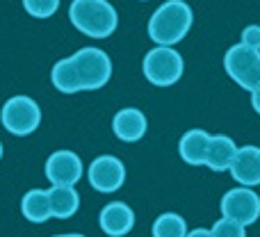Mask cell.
Instances as JSON below:
<instances>
[{"label":"cell","mask_w":260,"mask_h":237,"mask_svg":"<svg viewBox=\"0 0 260 237\" xmlns=\"http://www.w3.org/2000/svg\"><path fill=\"white\" fill-rule=\"evenodd\" d=\"M112 78V59L101 48L87 46L67 59H59L50 71L55 89L62 94H78V91H96L105 87Z\"/></svg>","instance_id":"cell-1"},{"label":"cell","mask_w":260,"mask_h":237,"mask_svg":"<svg viewBox=\"0 0 260 237\" xmlns=\"http://www.w3.org/2000/svg\"><path fill=\"white\" fill-rule=\"evenodd\" d=\"M194 23V12L185 0H167L148 21V37L157 46H176L187 37Z\"/></svg>","instance_id":"cell-2"},{"label":"cell","mask_w":260,"mask_h":237,"mask_svg":"<svg viewBox=\"0 0 260 237\" xmlns=\"http://www.w3.org/2000/svg\"><path fill=\"white\" fill-rule=\"evenodd\" d=\"M69 21L82 35L105 39L117 30L119 14L108 0H73L69 7Z\"/></svg>","instance_id":"cell-3"},{"label":"cell","mask_w":260,"mask_h":237,"mask_svg":"<svg viewBox=\"0 0 260 237\" xmlns=\"http://www.w3.org/2000/svg\"><path fill=\"white\" fill-rule=\"evenodd\" d=\"M142 71L151 85L171 87L180 80V76L185 71V64L176 48H171V46H155L144 57Z\"/></svg>","instance_id":"cell-4"},{"label":"cell","mask_w":260,"mask_h":237,"mask_svg":"<svg viewBox=\"0 0 260 237\" xmlns=\"http://www.w3.org/2000/svg\"><path fill=\"white\" fill-rule=\"evenodd\" d=\"M224 69L233 82H238L242 89L253 91L260 87V50L251 48L247 44H235L226 50L224 55Z\"/></svg>","instance_id":"cell-5"},{"label":"cell","mask_w":260,"mask_h":237,"mask_svg":"<svg viewBox=\"0 0 260 237\" xmlns=\"http://www.w3.org/2000/svg\"><path fill=\"white\" fill-rule=\"evenodd\" d=\"M0 121L7 132L16 137H27L41 123V110L30 96H14L0 110Z\"/></svg>","instance_id":"cell-6"},{"label":"cell","mask_w":260,"mask_h":237,"mask_svg":"<svg viewBox=\"0 0 260 237\" xmlns=\"http://www.w3.org/2000/svg\"><path fill=\"white\" fill-rule=\"evenodd\" d=\"M221 215L247 228L260 219V196L251 187L231 189L221 198Z\"/></svg>","instance_id":"cell-7"},{"label":"cell","mask_w":260,"mask_h":237,"mask_svg":"<svg viewBox=\"0 0 260 237\" xmlns=\"http://www.w3.org/2000/svg\"><path fill=\"white\" fill-rule=\"evenodd\" d=\"M87 178H89V185L96 192L112 194L119 192L126 183V166L114 155H101L89 164Z\"/></svg>","instance_id":"cell-8"},{"label":"cell","mask_w":260,"mask_h":237,"mask_svg":"<svg viewBox=\"0 0 260 237\" xmlns=\"http://www.w3.org/2000/svg\"><path fill=\"white\" fill-rule=\"evenodd\" d=\"M82 160L73 151H55L46 162V178L53 185L73 187L82 178Z\"/></svg>","instance_id":"cell-9"},{"label":"cell","mask_w":260,"mask_h":237,"mask_svg":"<svg viewBox=\"0 0 260 237\" xmlns=\"http://www.w3.org/2000/svg\"><path fill=\"white\" fill-rule=\"evenodd\" d=\"M231 176L244 187H258L260 185V146H242L235 153L231 164Z\"/></svg>","instance_id":"cell-10"},{"label":"cell","mask_w":260,"mask_h":237,"mask_svg":"<svg viewBox=\"0 0 260 237\" xmlns=\"http://www.w3.org/2000/svg\"><path fill=\"white\" fill-rule=\"evenodd\" d=\"M99 224L103 228L105 235L110 237H123L133 230L135 226V212L128 203H121V201H112L101 210V217H99Z\"/></svg>","instance_id":"cell-11"},{"label":"cell","mask_w":260,"mask_h":237,"mask_svg":"<svg viewBox=\"0 0 260 237\" xmlns=\"http://www.w3.org/2000/svg\"><path fill=\"white\" fill-rule=\"evenodd\" d=\"M148 121L144 117V112H139L137 108H123L114 114L112 119V130L121 142H139L146 134Z\"/></svg>","instance_id":"cell-12"},{"label":"cell","mask_w":260,"mask_h":237,"mask_svg":"<svg viewBox=\"0 0 260 237\" xmlns=\"http://www.w3.org/2000/svg\"><path fill=\"white\" fill-rule=\"evenodd\" d=\"M235 153H238V146L229 134H210L206 166L212 171H229L235 160Z\"/></svg>","instance_id":"cell-13"},{"label":"cell","mask_w":260,"mask_h":237,"mask_svg":"<svg viewBox=\"0 0 260 237\" xmlns=\"http://www.w3.org/2000/svg\"><path fill=\"white\" fill-rule=\"evenodd\" d=\"M208 144H210V134L206 130H187L178 142V153L187 164L192 166H203L208 155Z\"/></svg>","instance_id":"cell-14"},{"label":"cell","mask_w":260,"mask_h":237,"mask_svg":"<svg viewBox=\"0 0 260 237\" xmlns=\"http://www.w3.org/2000/svg\"><path fill=\"white\" fill-rule=\"evenodd\" d=\"M21 212L32 224H44L53 217L50 210V196L46 189H30L21 201Z\"/></svg>","instance_id":"cell-15"},{"label":"cell","mask_w":260,"mask_h":237,"mask_svg":"<svg viewBox=\"0 0 260 237\" xmlns=\"http://www.w3.org/2000/svg\"><path fill=\"white\" fill-rule=\"evenodd\" d=\"M48 196L53 217H57V219H71L80 208L78 192L73 187H67V185H53V189H48Z\"/></svg>","instance_id":"cell-16"},{"label":"cell","mask_w":260,"mask_h":237,"mask_svg":"<svg viewBox=\"0 0 260 237\" xmlns=\"http://www.w3.org/2000/svg\"><path fill=\"white\" fill-rule=\"evenodd\" d=\"M153 237H187V224L176 212H165L153 221Z\"/></svg>","instance_id":"cell-17"},{"label":"cell","mask_w":260,"mask_h":237,"mask_svg":"<svg viewBox=\"0 0 260 237\" xmlns=\"http://www.w3.org/2000/svg\"><path fill=\"white\" fill-rule=\"evenodd\" d=\"M23 7L35 18H48L59 9V0H23Z\"/></svg>","instance_id":"cell-18"},{"label":"cell","mask_w":260,"mask_h":237,"mask_svg":"<svg viewBox=\"0 0 260 237\" xmlns=\"http://www.w3.org/2000/svg\"><path fill=\"white\" fill-rule=\"evenodd\" d=\"M210 233H212V237H247V230H244L242 224H238V221H233V219H226V217H221V219L212 226Z\"/></svg>","instance_id":"cell-19"},{"label":"cell","mask_w":260,"mask_h":237,"mask_svg":"<svg viewBox=\"0 0 260 237\" xmlns=\"http://www.w3.org/2000/svg\"><path fill=\"white\" fill-rule=\"evenodd\" d=\"M242 44L260 50V25H249L242 30Z\"/></svg>","instance_id":"cell-20"},{"label":"cell","mask_w":260,"mask_h":237,"mask_svg":"<svg viewBox=\"0 0 260 237\" xmlns=\"http://www.w3.org/2000/svg\"><path fill=\"white\" fill-rule=\"evenodd\" d=\"M251 105H253V110L260 114V87H256V89L251 91Z\"/></svg>","instance_id":"cell-21"},{"label":"cell","mask_w":260,"mask_h":237,"mask_svg":"<svg viewBox=\"0 0 260 237\" xmlns=\"http://www.w3.org/2000/svg\"><path fill=\"white\" fill-rule=\"evenodd\" d=\"M187 237H212V233L206 228H197V230H192V233H187Z\"/></svg>","instance_id":"cell-22"},{"label":"cell","mask_w":260,"mask_h":237,"mask_svg":"<svg viewBox=\"0 0 260 237\" xmlns=\"http://www.w3.org/2000/svg\"><path fill=\"white\" fill-rule=\"evenodd\" d=\"M53 237H85V235H78V233H71V235H53Z\"/></svg>","instance_id":"cell-23"},{"label":"cell","mask_w":260,"mask_h":237,"mask_svg":"<svg viewBox=\"0 0 260 237\" xmlns=\"http://www.w3.org/2000/svg\"><path fill=\"white\" fill-rule=\"evenodd\" d=\"M0 160H3V144H0Z\"/></svg>","instance_id":"cell-24"},{"label":"cell","mask_w":260,"mask_h":237,"mask_svg":"<svg viewBox=\"0 0 260 237\" xmlns=\"http://www.w3.org/2000/svg\"><path fill=\"white\" fill-rule=\"evenodd\" d=\"M142 3H146V0H142Z\"/></svg>","instance_id":"cell-25"}]
</instances>
